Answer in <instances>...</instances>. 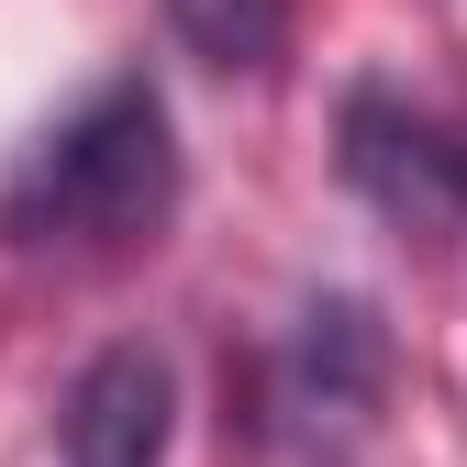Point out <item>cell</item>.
Here are the masks:
<instances>
[{"instance_id":"obj_4","label":"cell","mask_w":467,"mask_h":467,"mask_svg":"<svg viewBox=\"0 0 467 467\" xmlns=\"http://www.w3.org/2000/svg\"><path fill=\"white\" fill-rule=\"evenodd\" d=\"M56 445H67V467H167V445H179V368L156 345H100L67 379Z\"/></svg>"},{"instance_id":"obj_1","label":"cell","mask_w":467,"mask_h":467,"mask_svg":"<svg viewBox=\"0 0 467 467\" xmlns=\"http://www.w3.org/2000/svg\"><path fill=\"white\" fill-rule=\"evenodd\" d=\"M179 212V134L145 78H100L0 179V234L34 256H134Z\"/></svg>"},{"instance_id":"obj_5","label":"cell","mask_w":467,"mask_h":467,"mask_svg":"<svg viewBox=\"0 0 467 467\" xmlns=\"http://www.w3.org/2000/svg\"><path fill=\"white\" fill-rule=\"evenodd\" d=\"M167 23L223 78H278L289 67V0H167Z\"/></svg>"},{"instance_id":"obj_2","label":"cell","mask_w":467,"mask_h":467,"mask_svg":"<svg viewBox=\"0 0 467 467\" xmlns=\"http://www.w3.org/2000/svg\"><path fill=\"white\" fill-rule=\"evenodd\" d=\"M379 400H389V323L357 289L301 301V323L278 334V368H267V434L289 456H357L379 434Z\"/></svg>"},{"instance_id":"obj_3","label":"cell","mask_w":467,"mask_h":467,"mask_svg":"<svg viewBox=\"0 0 467 467\" xmlns=\"http://www.w3.org/2000/svg\"><path fill=\"white\" fill-rule=\"evenodd\" d=\"M334 167L345 190H357L400 245H445V234L467 223V134L445 123V111H423L412 89H345L334 111Z\"/></svg>"}]
</instances>
